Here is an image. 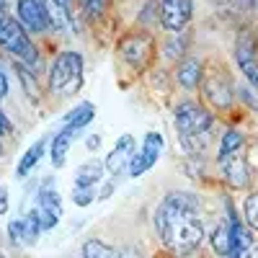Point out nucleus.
I'll return each mask as SVG.
<instances>
[{
	"label": "nucleus",
	"instance_id": "f257e3e1",
	"mask_svg": "<svg viewBox=\"0 0 258 258\" xmlns=\"http://www.w3.org/2000/svg\"><path fill=\"white\" fill-rule=\"evenodd\" d=\"M155 230L168 250L176 255L194 253L204 240V220L199 197L191 191H170L155 209Z\"/></svg>",
	"mask_w": 258,
	"mask_h": 258
},
{
	"label": "nucleus",
	"instance_id": "f03ea898",
	"mask_svg": "<svg viewBox=\"0 0 258 258\" xmlns=\"http://www.w3.org/2000/svg\"><path fill=\"white\" fill-rule=\"evenodd\" d=\"M83 85V54L62 52L54 57L49 70V88L59 96H75Z\"/></svg>",
	"mask_w": 258,
	"mask_h": 258
},
{
	"label": "nucleus",
	"instance_id": "7ed1b4c3",
	"mask_svg": "<svg viewBox=\"0 0 258 258\" xmlns=\"http://www.w3.org/2000/svg\"><path fill=\"white\" fill-rule=\"evenodd\" d=\"M0 47L18 57L26 68H39V52L26 36V29L11 16H0Z\"/></svg>",
	"mask_w": 258,
	"mask_h": 258
},
{
	"label": "nucleus",
	"instance_id": "20e7f679",
	"mask_svg": "<svg viewBox=\"0 0 258 258\" xmlns=\"http://www.w3.org/2000/svg\"><path fill=\"white\" fill-rule=\"evenodd\" d=\"M212 114L207 109H202L199 103L194 101H183L176 106V114H173V124H176V132L178 140L181 137H199V135H209L212 129Z\"/></svg>",
	"mask_w": 258,
	"mask_h": 258
},
{
	"label": "nucleus",
	"instance_id": "39448f33",
	"mask_svg": "<svg viewBox=\"0 0 258 258\" xmlns=\"http://www.w3.org/2000/svg\"><path fill=\"white\" fill-rule=\"evenodd\" d=\"M16 21L26 31L41 34L52 26V13L47 0H18L16 3Z\"/></svg>",
	"mask_w": 258,
	"mask_h": 258
},
{
	"label": "nucleus",
	"instance_id": "423d86ee",
	"mask_svg": "<svg viewBox=\"0 0 258 258\" xmlns=\"http://www.w3.org/2000/svg\"><path fill=\"white\" fill-rule=\"evenodd\" d=\"M163 145H165V140H163L160 132H147L145 140H142V145H140V150H137L135 158H132V165H129V176L137 178V176L147 173V170L160 160Z\"/></svg>",
	"mask_w": 258,
	"mask_h": 258
},
{
	"label": "nucleus",
	"instance_id": "0eeeda50",
	"mask_svg": "<svg viewBox=\"0 0 258 258\" xmlns=\"http://www.w3.org/2000/svg\"><path fill=\"white\" fill-rule=\"evenodd\" d=\"M194 16V3L191 0H160L158 18L165 31H183Z\"/></svg>",
	"mask_w": 258,
	"mask_h": 258
},
{
	"label": "nucleus",
	"instance_id": "6e6552de",
	"mask_svg": "<svg viewBox=\"0 0 258 258\" xmlns=\"http://www.w3.org/2000/svg\"><path fill=\"white\" fill-rule=\"evenodd\" d=\"M36 209L41 214V222H44V230H52L59 225L62 220V197L59 191L52 183H44L36 194Z\"/></svg>",
	"mask_w": 258,
	"mask_h": 258
},
{
	"label": "nucleus",
	"instance_id": "1a4fd4ad",
	"mask_svg": "<svg viewBox=\"0 0 258 258\" xmlns=\"http://www.w3.org/2000/svg\"><path fill=\"white\" fill-rule=\"evenodd\" d=\"M132 158H135V137L132 135H121L119 142L114 145V150L106 155V170H109L114 178H119L124 170L129 173Z\"/></svg>",
	"mask_w": 258,
	"mask_h": 258
},
{
	"label": "nucleus",
	"instance_id": "9d476101",
	"mask_svg": "<svg viewBox=\"0 0 258 258\" xmlns=\"http://www.w3.org/2000/svg\"><path fill=\"white\" fill-rule=\"evenodd\" d=\"M235 62H238V68H240L243 78L248 80V85L258 88V52L248 36H240L238 44H235Z\"/></svg>",
	"mask_w": 258,
	"mask_h": 258
},
{
	"label": "nucleus",
	"instance_id": "9b49d317",
	"mask_svg": "<svg viewBox=\"0 0 258 258\" xmlns=\"http://www.w3.org/2000/svg\"><path fill=\"white\" fill-rule=\"evenodd\" d=\"M220 160V170L222 176L227 178L230 186L235 188H245L250 183V168L243 158V153H232V155H225V158H217Z\"/></svg>",
	"mask_w": 258,
	"mask_h": 258
},
{
	"label": "nucleus",
	"instance_id": "f8f14e48",
	"mask_svg": "<svg viewBox=\"0 0 258 258\" xmlns=\"http://www.w3.org/2000/svg\"><path fill=\"white\" fill-rule=\"evenodd\" d=\"M204 85V96L212 106H217V109H227V106L232 103V88H230V80L225 75H217L212 73L202 80Z\"/></svg>",
	"mask_w": 258,
	"mask_h": 258
},
{
	"label": "nucleus",
	"instance_id": "ddd939ff",
	"mask_svg": "<svg viewBox=\"0 0 258 258\" xmlns=\"http://www.w3.org/2000/svg\"><path fill=\"white\" fill-rule=\"evenodd\" d=\"M119 52L129 64L142 68V64L147 62V57H150V52H153V41H150L147 36H129L119 44Z\"/></svg>",
	"mask_w": 258,
	"mask_h": 258
},
{
	"label": "nucleus",
	"instance_id": "4468645a",
	"mask_svg": "<svg viewBox=\"0 0 258 258\" xmlns=\"http://www.w3.org/2000/svg\"><path fill=\"white\" fill-rule=\"evenodd\" d=\"M202 80H204V68H202V62L194 59V57L181 59L178 70H176V83L181 85V88L194 91V88H199V85H202Z\"/></svg>",
	"mask_w": 258,
	"mask_h": 258
},
{
	"label": "nucleus",
	"instance_id": "2eb2a0df",
	"mask_svg": "<svg viewBox=\"0 0 258 258\" xmlns=\"http://www.w3.org/2000/svg\"><path fill=\"white\" fill-rule=\"evenodd\" d=\"M103 170H106V163H101V160H85L75 170V188H96L103 181Z\"/></svg>",
	"mask_w": 258,
	"mask_h": 258
},
{
	"label": "nucleus",
	"instance_id": "dca6fc26",
	"mask_svg": "<svg viewBox=\"0 0 258 258\" xmlns=\"http://www.w3.org/2000/svg\"><path fill=\"white\" fill-rule=\"evenodd\" d=\"M93 119H96V106H93L91 101H80L73 111L64 114L62 126H64V129H73V132H80V129H85Z\"/></svg>",
	"mask_w": 258,
	"mask_h": 258
},
{
	"label": "nucleus",
	"instance_id": "f3484780",
	"mask_svg": "<svg viewBox=\"0 0 258 258\" xmlns=\"http://www.w3.org/2000/svg\"><path fill=\"white\" fill-rule=\"evenodd\" d=\"M78 132H73V129H59V132L52 137V142H49V153H52V165L54 168H62L64 165V160H68V150H70V145H73V137H75Z\"/></svg>",
	"mask_w": 258,
	"mask_h": 258
},
{
	"label": "nucleus",
	"instance_id": "a211bd4d",
	"mask_svg": "<svg viewBox=\"0 0 258 258\" xmlns=\"http://www.w3.org/2000/svg\"><path fill=\"white\" fill-rule=\"evenodd\" d=\"M47 145H49V137H41V140H36L26 153H24V158L18 160V168H16V173L24 178V176H29L31 173V168H36V163L41 160V155H44V150H47Z\"/></svg>",
	"mask_w": 258,
	"mask_h": 258
},
{
	"label": "nucleus",
	"instance_id": "6ab92c4d",
	"mask_svg": "<svg viewBox=\"0 0 258 258\" xmlns=\"http://www.w3.org/2000/svg\"><path fill=\"white\" fill-rule=\"evenodd\" d=\"M212 248H214V253L222 255V258L232 255V230H230L227 222L214 227V232H212Z\"/></svg>",
	"mask_w": 258,
	"mask_h": 258
},
{
	"label": "nucleus",
	"instance_id": "aec40b11",
	"mask_svg": "<svg viewBox=\"0 0 258 258\" xmlns=\"http://www.w3.org/2000/svg\"><path fill=\"white\" fill-rule=\"evenodd\" d=\"M243 145H245V140H243V135L238 132V129H227V132L222 135V140H220L217 158H225V155H232V153H243Z\"/></svg>",
	"mask_w": 258,
	"mask_h": 258
},
{
	"label": "nucleus",
	"instance_id": "412c9836",
	"mask_svg": "<svg viewBox=\"0 0 258 258\" xmlns=\"http://www.w3.org/2000/svg\"><path fill=\"white\" fill-rule=\"evenodd\" d=\"M83 258H121V253L103 240H88L83 245Z\"/></svg>",
	"mask_w": 258,
	"mask_h": 258
},
{
	"label": "nucleus",
	"instance_id": "4be33fe9",
	"mask_svg": "<svg viewBox=\"0 0 258 258\" xmlns=\"http://www.w3.org/2000/svg\"><path fill=\"white\" fill-rule=\"evenodd\" d=\"M16 73H18V80H21V85H24L26 96H29L31 101H39V85H36V78H34V73L26 68L24 62H16Z\"/></svg>",
	"mask_w": 258,
	"mask_h": 258
},
{
	"label": "nucleus",
	"instance_id": "5701e85b",
	"mask_svg": "<svg viewBox=\"0 0 258 258\" xmlns=\"http://www.w3.org/2000/svg\"><path fill=\"white\" fill-rule=\"evenodd\" d=\"M24 222H26V238H29V245H34V243L39 240L41 230H44V222H41V214H39L36 207L29 209V214L24 217Z\"/></svg>",
	"mask_w": 258,
	"mask_h": 258
},
{
	"label": "nucleus",
	"instance_id": "b1692460",
	"mask_svg": "<svg viewBox=\"0 0 258 258\" xmlns=\"http://www.w3.org/2000/svg\"><path fill=\"white\" fill-rule=\"evenodd\" d=\"M8 238L13 245H29V238H26V222L24 217H18V220H11L8 222Z\"/></svg>",
	"mask_w": 258,
	"mask_h": 258
},
{
	"label": "nucleus",
	"instance_id": "393cba45",
	"mask_svg": "<svg viewBox=\"0 0 258 258\" xmlns=\"http://www.w3.org/2000/svg\"><path fill=\"white\" fill-rule=\"evenodd\" d=\"M243 214H245V225L250 230H258V191H253L243 204Z\"/></svg>",
	"mask_w": 258,
	"mask_h": 258
},
{
	"label": "nucleus",
	"instance_id": "a878e982",
	"mask_svg": "<svg viewBox=\"0 0 258 258\" xmlns=\"http://www.w3.org/2000/svg\"><path fill=\"white\" fill-rule=\"evenodd\" d=\"M80 6H83L85 16L101 18V16L106 13V8H109V0H80Z\"/></svg>",
	"mask_w": 258,
	"mask_h": 258
},
{
	"label": "nucleus",
	"instance_id": "bb28decb",
	"mask_svg": "<svg viewBox=\"0 0 258 258\" xmlns=\"http://www.w3.org/2000/svg\"><path fill=\"white\" fill-rule=\"evenodd\" d=\"M73 202L78 207H88L96 202V191L93 188H73Z\"/></svg>",
	"mask_w": 258,
	"mask_h": 258
},
{
	"label": "nucleus",
	"instance_id": "cd10ccee",
	"mask_svg": "<svg viewBox=\"0 0 258 258\" xmlns=\"http://www.w3.org/2000/svg\"><path fill=\"white\" fill-rule=\"evenodd\" d=\"M183 49H186V39L173 36V41H170V44L165 47V57H168V59H176V57L183 54Z\"/></svg>",
	"mask_w": 258,
	"mask_h": 258
},
{
	"label": "nucleus",
	"instance_id": "c85d7f7f",
	"mask_svg": "<svg viewBox=\"0 0 258 258\" xmlns=\"http://www.w3.org/2000/svg\"><path fill=\"white\" fill-rule=\"evenodd\" d=\"M8 207H11V202H8V186H0V214H6Z\"/></svg>",
	"mask_w": 258,
	"mask_h": 258
},
{
	"label": "nucleus",
	"instance_id": "c756f323",
	"mask_svg": "<svg viewBox=\"0 0 258 258\" xmlns=\"http://www.w3.org/2000/svg\"><path fill=\"white\" fill-rule=\"evenodd\" d=\"M240 98H243V101H245L248 106H253V109H258V101H255V98L250 96V91H248V88H243V85H240Z\"/></svg>",
	"mask_w": 258,
	"mask_h": 258
},
{
	"label": "nucleus",
	"instance_id": "7c9ffc66",
	"mask_svg": "<svg viewBox=\"0 0 258 258\" xmlns=\"http://www.w3.org/2000/svg\"><path fill=\"white\" fill-rule=\"evenodd\" d=\"M85 147H88V150H98L101 147V135H91L88 140H85Z\"/></svg>",
	"mask_w": 258,
	"mask_h": 258
},
{
	"label": "nucleus",
	"instance_id": "2f4dec72",
	"mask_svg": "<svg viewBox=\"0 0 258 258\" xmlns=\"http://www.w3.org/2000/svg\"><path fill=\"white\" fill-rule=\"evenodd\" d=\"M6 93H8V78H6L3 70H0V98H6Z\"/></svg>",
	"mask_w": 258,
	"mask_h": 258
},
{
	"label": "nucleus",
	"instance_id": "473e14b6",
	"mask_svg": "<svg viewBox=\"0 0 258 258\" xmlns=\"http://www.w3.org/2000/svg\"><path fill=\"white\" fill-rule=\"evenodd\" d=\"M111 191H114V183H106V186L98 191V202H103L106 197H111Z\"/></svg>",
	"mask_w": 258,
	"mask_h": 258
},
{
	"label": "nucleus",
	"instance_id": "72a5a7b5",
	"mask_svg": "<svg viewBox=\"0 0 258 258\" xmlns=\"http://www.w3.org/2000/svg\"><path fill=\"white\" fill-rule=\"evenodd\" d=\"M6 132H11V121L6 119L3 111H0V135H6Z\"/></svg>",
	"mask_w": 258,
	"mask_h": 258
},
{
	"label": "nucleus",
	"instance_id": "f704fd0d",
	"mask_svg": "<svg viewBox=\"0 0 258 258\" xmlns=\"http://www.w3.org/2000/svg\"><path fill=\"white\" fill-rule=\"evenodd\" d=\"M121 253V258H142L137 250H132V248H124V250H119Z\"/></svg>",
	"mask_w": 258,
	"mask_h": 258
},
{
	"label": "nucleus",
	"instance_id": "c9c22d12",
	"mask_svg": "<svg viewBox=\"0 0 258 258\" xmlns=\"http://www.w3.org/2000/svg\"><path fill=\"white\" fill-rule=\"evenodd\" d=\"M243 258H258V248L253 245V248H250V250H248V253H245Z\"/></svg>",
	"mask_w": 258,
	"mask_h": 258
},
{
	"label": "nucleus",
	"instance_id": "e433bc0d",
	"mask_svg": "<svg viewBox=\"0 0 258 258\" xmlns=\"http://www.w3.org/2000/svg\"><path fill=\"white\" fill-rule=\"evenodd\" d=\"M3 11H6V0H0V16H3Z\"/></svg>",
	"mask_w": 258,
	"mask_h": 258
},
{
	"label": "nucleus",
	"instance_id": "4c0bfd02",
	"mask_svg": "<svg viewBox=\"0 0 258 258\" xmlns=\"http://www.w3.org/2000/svg\"><path fill=\"white\" fill-rule=\"evenodd\" d=\"M0 158H3V142H0Z\"/></svg>",
	"mask_w": 258,
	"mask_h": 258
},
{
	"label": "nucleus",
	"instance_id": "58836bf2",
	"mask_svg": "<svg viewBox=\"0 0 258 258\" xmlns=\"http://www.w3.org/2000/svg\"><path fill=\"white\" fill-rule=\"evenodd\" d=\"M59 3H64V6H68V3H70V0H59Z\"/></svg>",
	"mask_w": 258,
	"mask_h": 258
},
{
	"label": "nucleus",
	"instance_id": "ea45409f",
	"mask_svg": "<svg viewBox=\"0 0 258 258\" xmlns=\"http://www.w3.org/2000/svg\"><path fill=\"white\" fill-rule=\"evenodd\" d=\"M0 258H3V255H0Z\"/></svg>",
	"mask_w": 258,
	"mask_h": 258
}]
</instances>
